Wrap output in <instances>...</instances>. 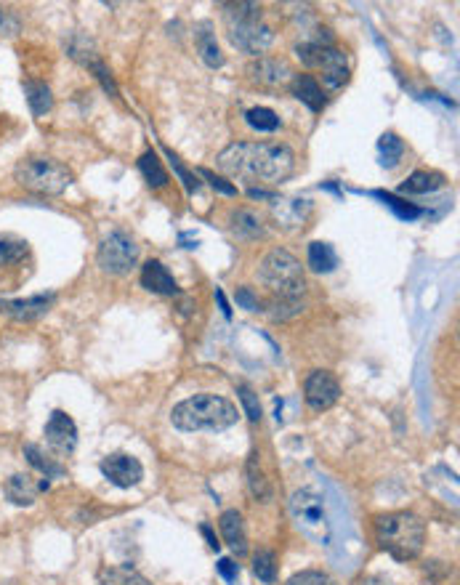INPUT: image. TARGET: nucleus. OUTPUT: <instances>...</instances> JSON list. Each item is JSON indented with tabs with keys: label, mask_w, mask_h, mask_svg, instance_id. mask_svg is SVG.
Listing matches in <instances>:
<instances>
[{
	"label": "nucleus",
	"mask_w": 460,
	"mask_h": 585,
	"mask_svg": "<svg viewBox=\"0 0 460 585\" xmlns=\"http://www.w3.org/2000/svg\"><path fill=\"white\" fill-rule=\"evenodd\" d=\"M304 397L314 413H325L341 399V383L330 370H314L304 383Z\"/></svg>",
	"instance_id": "9d476101"
},
{
	"label": "nucleus",
	"mask_w": 460,
	"mask_h": 585,
	"mask_svg": "<svg viewBox=\"0 0 460 585\" xmlns=\"http://www.w3.org/2000/svg\"><path fill=\"white\" fill-rule=\"evenodd\" d=\"M237 394H240V402L242 407H245V415H248V421H261V415H264V410H261V402H258V397L253 394V391L248 389V386H240L237 389Z\"/></svg>",
	"instance_id": "f704fd0d"
},
{
	"label": "nucleus",
	"mask_w": 460,
	"mask_h": 585,
	"mask_svg": "<svg viewBox=\"0 0 460 585\" xmlns=\"http://www.w3.org/2000/svg\"><path fill=\"white\" fill-rule=\"evenodd\" d=\"M139 171L144 173V179H147V184L152 189H160L168 184V171L163 168V163H160V157L149 149V152H144L139 160Z\"/></svg>",
	"instance_id": "393cba45"
},
{
	"label": "nucleus",
	"mask_w": 460,
	"mask_h": 585,
	"mask_svg": "<svg viewBox=\"0 0 460 585\" xmlns=\"http://www.w3.org/2000/svg\"><path fill=\"white\" fill-rule=\"evenodd\" d=\"M309 266H312V272L317 274H328L333 272L338 266V253L336 248L330 245V242H312L309 245Z\"/></svg>",
	"instance_id": "5701e85b"
},
{
	"label": "nucleus",
	"mask_w": 460,
	"mask_h": 585,
	"mask_svg": "<svg viewBox=\"0 0 460 585\" xmlns=\"http://www.w3.org/2000/svg\"><path fill=\"white\" fill-rule=\"evenodd\" d=\"M445 187V176L437 171H415L407 176V181L399 187V195H429Z\"/></svg>",
	"instance_id": "aec40b11"
},
{
	"label": "nucleus",
	"mask_w": 460,
	"mask_h": 585,
	"mask_svg": "<svg viewBox=\"0 0 460 585\" xmlns=\"http://www.w3.org/2000/svg\"><path fill=\"white\" fill-rule=\"evenodd\" d=\"M234 232L240 234V237H261L264 234V227H261V219H258L253 211H237L234 213Z\"/></svg>",
	"instance_id": "c756f323"
},
{
	"label": "nucleus",
	"mask_w": 460,
	"mask_h": 585,
	"mask_svg": "<svg viewBox=\"0 0 460 585\" xmlns=\"http://www.w3.org/2000/svg\"><path fill=\"white\" fill-rule=\"evenodd\" d=\"M46 442L59 455H70L78 445V426L64 410H54L46 423Z\"/></svg>",
	"instance_id": "f8f14e48"
},
{
	"label": "nucleus",
	"mask_w": 460,
	"mask_h": 585,
	"mask_svg": "<svg viewBox=\"0 0 460 585\" xmlns=\"http://www.w3.org/2000/svg\"><path fill=\"white\" fill-rule=\"evenodd\" d=\"M99 468H102L104 479H110L115 487H123V490H131L144 479V466L139 463V458L125 453L107 455Z\"/></svg>",
	"instance_id": "9b49d317"
},
{
	"label": "nucleus",
	"mask_w": 460,
	"mask_h": 585,
	"mask_svg": "<svg viewBox=\"0 0 460 585\" xmlns=\"http://www.w3.org/2000/svg\"><path fill=\"white\" fill-rule=\"evenodd\" d=\"M237 407L227 397L197 394L173 407L171 421L181 431H224L237 423Z\"/></svg>",
	"instance_id": "7ed1b4c3"
},
{
	"label": "nucleus",
	"mask_w": 460,
	"mask_h": 585,
	"mask_svg": "<svg viewBox=\"0 0 460 585\" xmlns=\"http://www.w3.org/2000/svg\"><path fill=\"white\" fill-rule=\"evenodd\" d=\"M165 155H168V160H171L173 171L179 173V179L184 181V187H187L189 195H192V192H197V187H200V181H197V176H192V173H189L187 168H184V165H181V160H179V157H176V155H173L171 149H165Z\"/></svg>",
	"instance_id": "c9c22d12"
},
{
	"label": "nucleus",
	"mask_w": 460,
	"mask_h": 585,
	"mask_svg": "<svg viewBox=\"0 0 460 585\" xmlns=\"http://www.w3.org/2000/svg\"><path fill=\"white\" fill-rule=\"evenodd\" d=\"M141 285L149 293H157V296H176L179 293V282L173 280V274L157 258H152V261L141 266Z\"/></svg>",
	"instance_id": "4468645a"
},
{
	"label": "nucleus",
	"mask_w": 460,
	"mask_h": 585,
	"mask_svg": "<svg viewBox=\"0 0 460 585\" xmlns=\"http://www.w3.org/2000/svg\"><path fill=\"white\" fill-rule=\"evenodd\" d=\"M216 570H219V575L227 580V583H234V580H237V575H240V567H237L232 559H221V562L216 564Z\"/></svg>",
	"instance_id": "79ce46f5"
},
{
	"label": "nucleus",
	"mask_w": 460,
	"mask_h": 585,
	"mask_svg": "<svg viewBox=\"0 0 460 585\" xmlns=\"http://www.w3.org/2000/svg\"><path fill=\"white\" fill-rule=\"evenodd\" d=\"M224 22L234 48L245 54H264L274 43V30L264 22L258 3H224Z\"/></svg>",
	"instance_id": "20e7f679"
},
{
	"label": "nucleus",
	"mask_w": 460,
	"mask_h": 585,
	"mask_svg": "<svg viewBox=\"0 0 460 585\" xmlns=\"http://www.w3.org/2000/svg\"><path fill=\"white\" fill-rule=\"evenodd\" d=\"M96 585H152L144 575L128 570V567H110L96 580Z\"/></svg>",
	"instance_id": "bb28decb"
},
{
	"label": "nucleus",
	"mask_w": 460,
	"mask_h": 585,
	"mask_svg": "<svg viewBox=\"0 0 460 585\" xmlns=\"http://www.w3.org/2000/svg\"><path fill=\"white\" fill-rule=\"evenodd\" d=\"M248 75L253 83L264 88H282L293 80V70L285 59H272V56H261L248 67Z\"/></svg>",
	"instance_id": "ddd939ff"
},
{
	"label": "nucleus",
	"mask_w": 460,
	"mask_h": 585,
	"mask_svg": "<svg viewBox=\"0 0 460 585\" xmlns=\"http://www.w3.org/2000/svg\"><path fill=\"white\" fill-rule=\"evenodd\" d=\"M375 538L381 548L397 562L418 559L426 543V522L410 511H391L375 519Z\"/></svg>",
	"instance_id": "f03ea898"
},
{
	"label": "nucleus",
	"mask_w": 460,
	"mask_h": 585,
	"mask_svg": "<svg viewBox=\"0 0 460 585\" xmlns=\"http://www.w3.org/2000/svg\"><path fill=\"white\" fill-rule=\"evenodd\" d=\"M96 261L102 266V272L107 274H128L139 261V245L131 234L125 232H110L99 245Z\"/></svg>",
	"instance_id": "1a4fd4ad"
},
{
	"label": "nucleus",
	"mask_w": 460,
	"mask_h": 585,
	"mask_svg": "<svg viewBox=\"0 0 460 585\" xmlns=\"http://www.w3.org/2000/svg\"><path fill=\"white\" fill-rule=\"evenodd\" d=\"M56 296H32V298H19V301H0V312L14 317V320L30 322L38 320L43 314L54 306Z\"/></svg>",
	"instance_id": "2eb2a0df"
},
{
	"label": "nucleus",
	"mask_w": 460,
	"mask_h": 585,
	"mask_svg": "<svg viewBox=\"0 0 460 585\" xmlns=\"http://www.w3.org/2000/svg\"><path fill=\"white\" fill-rule=\"evenodd\" d=\"M288 585H338V583L330 578L328 572L304 570V572H298V575H293V578L288 580Z\"/></svg>",
	"instance_id": "72a5a7b5"
},
{
	"label": "nucleus",
	"mask_w": 460,
	"mask_h": 585,
	"mask_svg": "<svg viewBox=\"0 0 460 585\" xmlns=\"http://www.w3.org/2000/svg\"><path fill=\"white\" fill-rule=\"evenodd\" d=\"M14 176L27 192L46 197L62 195L72 184L70 168L59 163V160H51V157H27V160L16 165Z\"/></svg>",
	"instance_id": "423d86ee"
},
{
	"label": "nucleus",
	"mask_w": 460,
	"mask_h": 585,
	"mask_svg": "<svg viewBox=\"0 0 460 585\" xmlns=\"http://www.w3.org/2000/svg\"><path fill=\"white\" fill-rule=\"evenodd\" d=\"M219 527L224 540H227V546L232 548L234 554L242 556L248 551V532H245V522H242L240 511H234V508L232 511H224L219 519Z\"/></svg>",
	"instance_id": "f3484780"
},
{
	"label": "nucleus",
	"mask_w": 460,
	"mask_h": 585,
	"mask_svg": "<svg viewBox=\"0 0 460 585\" xmlns=\"http://www.w3.org/2000/svg\"><path fill=\"white\" fill-rule=\"evenodd\" d=\"M253 572L261 583L272 585L277 580V559H274L272 551H258L253 556Z\"/></svg>",
	"instance_id": "7c9ffc66"
},
{
	"label": "nucleus",
	"mask_w": 460,
	"mask_h": 585,
	"mask_svg": "<svg viewBox=\"0 0 460 585\" xmlns=\"http://www.w3.org/2000/svg\"><path fill=\"white\" fill-rule=\"evenodd\" d=\"M43 490H48V479H43V482H35L32 476L16 474L8 479L6 498L11 500L14 506H32V503H35V498H38Z\"/></svg>",
	"instance_id": "dca6fc26"
},
{
	"label": "nucleus",
	"mask_w": 460,
	"mask_h": 585,
	"mask_svg": "<svg viewBox=\"0 0 460 585\" xmlns=\"http://www.w3.org/2000/svg\"><path fill=\"white\" fill-rule=\"evenodd\" d=\"M309 211H312L309 200H277V197H274V216L280 221H285V224H293V227L304 224L306 213Z\"/></svg>",
	"instance_id": "b1692460"
},
{
	"label": "nucleus",
	"mask_w": 460,
	"mask_h": 585,
	"mask_svg": "<svg viewBox=\"0 0 460 585\" xmlns=\"http://www.w3.org/2000/svg\"><path fill=\"white\" fill-rule=\"evenodd\" d=\"M88 70L94 72L96 78H99V83H102L104 91H107V94L117 96V86H115V80H112V72L107 70V67H104L102 59H94V62L88 64Z\"/></svg>",
	"instance_id": "4c0bfd02"
},
{
	"label": "nucleus",
	"mask_w": 460,
	"mask_h": 585,
	"mask_svg": "<svg viewBox=\"0 0 460 585\" xmlns=\"http://www.w3.org/2000/svg\"><path fill=\"white\" fill-rule=\"evenodd\" d=\"M24 455H27V461H30L32 466L46 474V479H56V476L64 474V468L59 466V463H54L51 458H46V455L40 453V447L27 445V447H24Z\"/></svg>",
	"instance_id": "2f4dec72"
},
{
	"label": "nucleus",
	"mask_w": 460,
	"mask_h": 585,
	"mask_svg": "<svg viewBox=\"0 0 460 585\" xmlns=\"http://www.w3.org/2000/svg\"><path fill=\"white\" fill-rule=\"evenodd\" d=\"M195 46H197V54H200V59H203L208 67H221L224 64V54H221L219 48V40H216V32H213V24L211 22H200L195 27Z\"/></svg>",
	"instance_id": "a211bd4d"
},
{
	"label": "nucleus",
	"mask_w": 460,
	"mask_h": 585,
	"mask_svg": "<svg viewBox=\"0 0 460 585\" xmlns=\"http://www.w3.org/2000/svg\"><path fill=\"white\" fill-rule=\"evenodd\" d=\"M216 165L245 184H282L296 171V152L282 141H240L224 149Z\"/></svg>",
	"instance_id": "f257e3e1"
},
{
	"label": "nucleus",
	"mask_w": 460,
	"mask_h": 585,
	"mask_svg": "<svg viewBox=\"0 0 460 585\" xmlns=\"http://www.w3.org/2000/svg\"><path fill=\"white\" fill-rule=\"evenodd\" d=\"M290 88H293V96L298 102H304L312 112H320L325 107V94H322L320 80L314 75H293Z\"/></svg>",
	"instance_id": "6ab92c4d"
},
{
	"label": "nucleus",
	"mask_w": 460,
	"mask_h": 585,
	"mask_svg": "<svg viewBox=\"0 0 460 585\" xmlns=\"http://www.w3.org/2000/svg\"><path fill=\"white\" fill-rule=\"evenodd\" d=\"M22 30V22H19V16L11 11V8H0V35H6V38H14Z\"/></svg>",
	"instance_id": "e433bc0d"
},
{
	"label": "nucleus",
	"mask_w": 460,
	"mask_h": 585,
	"mask_svg": "<svg viewBox=\"0 0 460 585\" xmlns=\"http://www.w3.org/2000/svg\"><path fill=\"white\" fill-rule=\"evenodd\" d=\"M258 280L280 298H301L306 290L304 266L293 253L282 248L269 250L258 264Z\"/></svg>",
	"instance_id": "39448f33"
},
{
	"label": "nucleus",
	"mask_w": 460,
	"mask_h": 585,
	"mask_svg": "<svg viewBox=\"0 0 460 585\" xmlns=\"http://www.w3.org/2000/svg\"><path fill=\"white\" fill-rule=\"evenodd\" d=\"M274 309L277 312H272L274 320H288V317H293V314H298L304 306H301V301L298 298H280L277 304H274Z\"/></svg>",
	"instance_id": "58836bf2"
},
{
	"label": "nucleus",
	"mask_w": 460,
	"mask_h": 585,
	"mask_svg": "<svg viewBox=\"0 0 460 585\" xmlns=\"http://www.w3.org/2000/svg\"><path fill=\"white\" fill-rule=\"evenodd\" d=\"M27 240L16 237V234H0V266L19 264L27 256Z\"/></svg>",
	"instance_id": "a878e982"
},
{
	"label": "nucleus",
	"mask_w": 460,
	"mask_h": 585,
	"mask_svg": "<svg viewBox=\"0 0 460 585\" xmlns=\"http://www.w3.org/2000/svg\"><path fill=\"white\" fill-rule=\"evenodd\" d=\"M375 197H381L383 203L389 205L391 211L397 213L399 219H407V221H413V219H418V216H421V211H418V208H415V205L405 203V200H399V197L389 195V192H375Z\"/></svg>",
	"instance_id": "473e14b6"
},
{
	"label": "nucleus",
	"mask_w": 460,
	"mask_h": 585,
	"mask_svg": "<svg viewBox=\"0 0 460 585\" xmlns=\"http://www.w3.org/2000/svg\"><path fill=\"white\" fill-rule=\"evenodd\" d=\"M378 152H381V163L386 168H394L402 160V155H405V144H402L397 133H383L381 141H378Z\"/></svg>",
	"instance_id": "c85d7f7f"
},
{
	"label": "nucleus",
	"mask_w": 460,
	"mask_h": 585,
	"mask_svg": "<svg viewBox=\"0 0 460 585\" xmlns=\"http://www.w3.org/2000/svg\"><path fill=\"white\" fill-rule=\"evenodd\" d=\"M216 301H219L224 317H232V309H229V301H227V296H224V290H216Z\"/></svg>",
	"instance_id": "37998d69"
},
{
	"label": "nucleus",
	"mask_w": 460,
	"mask_h": 585,
	"mask_svg": "<svg viewBox=\"0 0 460 585\" xmlns=\"http://www.w3.org/2000/svg\"><path fill=\"white\" fill-rule=\"evenodd\" d=\"M200 176H203V179H208L211 181V187L213 189H219L221 195H237V187H234V184H229L227 179H221V176H216V173L213 171H208V168H200Z\"/></svg>",
	"instance_id": "ea45409f"
},
{
	"label": "nucleus",
	"mask_w": 460,
	"mask_h": 585,
	"mask_svg": "<svg viewBox=\"0 0 460 585\" xmlns=\"http://www.w3.org/2000/svg\"><path fill=\"white\" fill-rule=\"evenodd\" d=\"M245 476H248L250 495H253L258 503H269L274 495L272 484H269V479H266L264 468H261V463H258L256 455H250L248 466H245Z\"/></svg>",
	"instance_id": "412c9836"
},
{
	"label": "nucleus",
	"mask_w": 460,
	"mask_h": 585,
	"mask_svg": "<svg viewBox=\"0 0 460 585\" xmlns=\"http://www.w3.org/2000/svg\"><path fill=\"white\" fill-rule=\"evenodd\" d=\"M298 59L309 67V70L322 72V83L330 91H338L346 86L349 80V62H346L344 51H338L336 46H325V43H314V40H304L296 46Z\"/></svg>",
	"instance_id": "0eeeda50"
},
{
	"label": "nucleus",
	"mask_w": 460,
	"mask_h": 585,
	"mask_svg": "<svg viewBox=\"0 0 460 585\" xmlns=\"http://www.w3.org/2000/svg\"><path fill=\"white\" fill-rule=\"evenodd\" d=\"M290 508H293V516H296L298 527L312 535L317 540H328L330 535V522L328 511H325V500L317 490L312 487H304V490L293 492L290 498Z\"/></svg>",
	"instance_id": "6e6552de"
},
{
	"label": "nucleus",
	"mask_w": 460,
	"mask_h": 585,
	"mask_svg": "<svg viewBox=\"0 0 460 585\" xmlns=\"http://www.w3.org/2000/svg\"><path fill=\"white\" fill-rule=\"evenodd\" d=\"M245 123L258 133H272L280 128V117L269 107H253V110L245 112Z\"/></svg>",
	"instance_id": "cd10ccee"
},
{
	"label": "nucleus",
	"mask_w": 460,
	"mask_h": 585,
	"mask_svg": "<svg viewBox=\"0 0 460 585\" xmlns=\"http://www.w3.org/2000/svg\"><path fill=\"white\" fill-rule=\"evenodd\" d=\"M203 535L205 538H208V546L213 548V551H219V540L213 538V532H211V527H203Z\"/></svg>",
	"instance_id": "c03bdc74"
},
{
	"label": "nucleus",
	"mask_w": 460,
	"mask_h": 585,
	"mask_svg": "<svg viewBox=\"0 0 460 585\" xmlns=\"http://www.w3.org/2000/svg\"><path fill=\"white\" fill-rule=\"evenodd\" d=\"M234 296H237V304H240L242 309H248V312H258V309H261V301L253 296V290L250 288H237Z\"/></svg>",
	"instance_id": "a19ab883"
},
{
	"label": "nucleus",
	"mask_w": 460,
	"mask_h": 585,
	"mask_svg": "<svg viewBox=\"0 0 460 585\" xmlns=\"http://www.w3.org/2000/svg\"><path fill=\"white\" fill-rule=\"evenodd\" d=\"M24 96H27V104H30L32 115H46L54 107V96H51V88L40 80H27L24 83Z\"/></svg>",
	"instance_id": "4be33fe9"
}]
</instances>
